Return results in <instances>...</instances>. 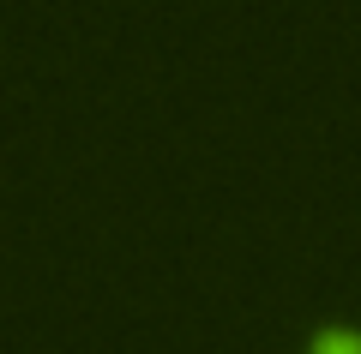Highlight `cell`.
I'll return each mask as SVG.
<instances>
[{
	"label": "cell",
	"mask_w": 361,
	"mask_h": 354,
	"mask_svg": "<svg viewBox=\"0 0 361 354\" xmlns=\"http://www.w3.org/2000/svg\"><path fill=\"white\" fill-rule=\"evenodd\" d=\"M313 354H361V336H355V330H343V324H331V330L313 336Z\"/></svg>",
	"instance_id": "1"
}]
</instances>
